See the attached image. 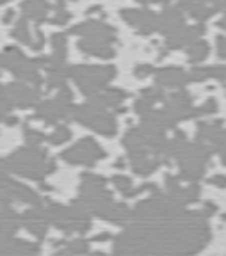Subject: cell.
Instances as JSON below:
<instances>
[{
	"instance_id": "obj_1",
	"label": "cell",
	"mask_w": 226,
	"mask_h": 256,
	"mask_svg": "<svg viewBox=\"0 0 226 256\" xmlns=\"http://www.w3.org/2000/svg\"><path fill=\"white\" fill-rule=\"evenodd\" d=\"M70 75L77 80V84L86 94H94L105 88L116 76V68L112 66H75L70 68Z\"/></svg>"
},
{
	"instance_id": "obj_2",
	"label": "cell",
	"mask_w": 226,
	"mask_h": 256,
	"mask_svg": "<svg viewBox=\"0 0 226 256\" xmlns=\"http://www.w3.org/2000/svg\"><path fill=\"white\" fill-rule=\"evenodd\" d=\"M77 120L89 124V126H93L98 132L107 134V136H112L116 132V123H114L112 118L94 107H80L77 110Z\"/></svg>"
},
{
	"instance_id": "obj_3",
	"label": "cell",
	"mask_w": 226,
	"mask_h": 256,
	"mask_svg": "<svg viewBox=\"0 0 226 256\" xmlns=\"http://www.w3.org/2000/svg\"><path fill=\"white\" fill-rule=\"evenodd\" d=\"M123 20L138 28L141 34H152L157 30L158 14L152 11H141V9H125L122 11Z\"/></svg>"
},
{
	"instance_id": "obj_4",
	"label": "cell",
	"mask_w": 226,
	"mask_h": 256,
	"mask_svg": "<svg viewBox=\"0 0 226 256\" xmlns=\"http://www.w3.org/2000/svg\"><path fill=\"white\" fill-rule=\"evenodd\" d=\"M64 160L68 162H75V164H93L94 160H98L100 156H104V152L96 146V142L91 139H84L80 144H77L75 148H72L70 152H66Z\"/></svg>"
},
{
	"instance_id": "obj_5",
	"label": "cell",
	"mask_w": 226,
	"mask_h": 256,
	"mask_svg": "<svg viewBox=\"0 0 226 256\" xmlns=\"http://www.w3.org/2000/svg\"><path fill=\"white\" fill-rule=\"evenodd\" d=\"M184 27H186V18H184V12L180 8H166L162 14H158L157 30L162 32L164 36L176 34Z\"/></svg>"
},
{
	"instance_id": "obj_6",
	"label": "cell",
	"mask_w": 226,
	"mask_h": 256,
	"mask_svg": "<svg viewBox=\"0 0 226 256\" xmlns=\"http://www.w3.org/2000/svg\"><path fill=\"white\" fill-rule=\"evenodd\" d=\"M72 34H78V36H84V38H94V40L107 41V43H112V41L116 40V32H114L112 27L102 24V22H94V20L77 25V27L72 30Z\"/></svg>"
},
{
	"instance_id": "obj_7",
	"label": "cell",
	"mask_w": 226,
	"mask_h": 256,
	"mask_svg": "<svg viewBox=\"0 0 226 256\" xmlns=\"http://www.w3.org/2000/svg\"><path fill=\"white\" fill-rule=\"evenodd\" d=\"M205 27L202 25H194V27H184L182 30H178L176 34L168 36L166 41V50H178V48H187L190 43L203 36Z\"/></svg>"
},
{
	"instance_id": "obj_8",
	"label": "cell",
	"mask_w": 226,
	"mask_h": 256,
	"mask_svg": "<svg viewBox=\"0 0 226 256\" xmlns=\"http://www.w3.org/2000/svg\"><path fill=\"white\" fill-rule=\"evenodd\" d=\"M4 94L8 100H14L20 107H28V105H34L38 100V91L36 89H30L27 86L20 84H11L4 89Z\"/></svg>"
},
{
	"instance_id": "obj_9",
	"label": "cell",
	"mask_w": 226,
	"mask_h": 256,
	"mask_svg": "<svg viewBox=\"0 0 226 256\" xmlns=\"http://www.w3.org/2000/svg\"><path fill=\"white\" fill-rule=\"evenodd\" d=\"M80 50L84 54H89V56L94 57H102V59H110L114 56V50L110 46V43L102 40H94V38H84V40L78 43Z\"/></svg>"
},
{
	"instance_id": "obj_10",
	"label": "cell",
	"mask_w": 226,
	"mask_h": 256,
	"mask_svg": "<svg viewBox=\"0 0 226 256\" xmlns=\"http://www.w3.org/2000/svg\"><path fill=\"white\" fill-rule=\"evenodd\" d=\"M189 75L182 68H164L157 73V84L162 88H182Z\"/></svg>"
},
{
	"instance_id": "obj_11",
	"label": "cell",
	"mask_w": 226,
	"mask_h": 256,
	"mask_svg": "<svg viewBox=\"0 0 226 256\" xmlns=\"http://www.w3.org/2000/svg\"><path fill=\"white\" fill-rule=\"evenodd\" d=\"M178 8L182 9V11H187L194 20H198V22L208 20L210 16L216 12L214 8H206L203 2H198V0H182Z\"/></svg>"
},
{
	"instance_id": "obj_12",
	"label": "cell",
	"mask_w": 226,
	"mask_h": 256,
	"mask_svg": "<svg viewBox=\"0 0 226 256\" xmlns=\"http://www.w3.org/2000/svg\"><path fill=\"white\" fill-rule=\"evenodd\" d=\"M48 9H50V6L46 4L44 0H27V2L22 6L24 14L27 16V18H30V20L38 22V24H41V22L46 18Z\"/></svg>"
},
{
	"instance_id": "obj_13",
	"label": "cell",
	"mask_w": 226,
	"mask_h": 256,
	"mask_svg": "<svg viewBox=\"0 0 226 256\" xmlns=\"http://www.w3.org/2000/svg\"><path fill=\"white\" fill-rule=\"evenodd\" d=\"M219 78L226 80V66H206V68H192L189 73V80H206Z\"/></svg>"
},
{
	"instance_id": "obj_14",
	"label": "cell",
	"mask_w": 226,
	"mask_h": 256,
	"mask_svg": "<svg viewBox=\"0 0 226 256\" xmlns=\"http://www.w3.org/2000/svg\"><path fill=\"white\" fill-rule=\"evenodd\" d=\"M208 52H210L208 44H206L205 41H200V40H196L194 43H190L189 46H187V54H189L190 62H202L203 59H206Z\"/></svg>"
},
{
	"instance_id": "obj_15",
	"label": "cell",
	"mask_w": 226,
	"mask_h": 256,
	"mask_svg": "<svg viewBox=\"0 0 226 256\" xmlns=\"http://www.w3.org/2000/svg\"><path fill=\"white\" fill-rule=\"evenodd\" d=\"M123 98H125V92L120 91V89H109V91H105L104 94H98L94 98L96 104H104V105H116V104H122Z\"/></svg>"
},
{
	"instance_id": "obj_16",
	"label": "cell",
	"mask_w": 226,
	"mask_h": 256,
	"mask_svg": "<svg viewBox=\"0 0 226 256\" xmlns=\"http://www.w3.org/2000/svg\"><path fill=\"white\" fill-rule=\"evenodd\" d=\"M12 36L16 38V40H20L22 43H25V44H30V46L34 44V38L30 36V32H28L25 20H20V22H18V24H16V28L12 30Z\"/></svg>"
},
{
	"instance_id": "obj_17",
	"label": "cell",
	"mask_w": 226,
	"mask_h": 256,
	"mask_svg": "<svg viewBox=\"0 0 226 256\" xmlns=\"http://www.w3.org/2000/svg\"><path fill=\"white\" fill-rule=\"evenodd\" d=\"M70 20V14L68 11H66V4L64 0H59L57 2V12H56V18H54V24H59V25H64L66 22Z\"/></svg>"
},
{
	"instance_id": "obj_18",
	"label": "cell",
	"mask_w": 226,
	"mask_h": 256,
	"mask_svg": "<svg viewBox=\"0 0 226 256\" xmlns=\"http://www.w3.org/2000/svg\"><path fill=\"white\" fill-rule=\"evenodd\" d=\"M68 137H70V132L66 130L64 126H61L59 130H56V134H54V136H50V140H52L54 144H61V142H64Z\"/></svg>"
},
{
	"instance_id": "obj_19",
	"label": "cell",
	"mask_w": 226,
	"mask_h": 256,
	"mask_svg": "<svg viewBox=\"0 0 226 256\" xmlns=\"http://www.w3.org/2000/svg\"><path fill=\"white\" fill-rule=\"evenodd\" d=\"M218 56L226 60V38L224 36L218 38Z\"/></svg>"
},
{
	"instance_id": "obj_20",
	"label": "cell",
	"mask_w": 226,
	"mask_h": 256,
	"mask_svg": "<svg viewBox=\"0 0 226 256\" xmlns=\"http://www.w3.org/2000/svg\"><path fill=\"white\" fill-rule=\"evenodd\" d=\"M152 72H154V66H150V64H141V66L136 68V75H138L139 78H141V76H148Z\"/></svg>"
},
{
	"instance_id": "obj_21",
	"label": "cell",
	"mask_w": 226,
	"mask_h": 256,
	"mask_svg": "<svg viewBox=\"0 0 226 256\" xmlns=\"http://www.w3.org/2000/svg\"><path fill=\"white\" fill-rule=\"evenodd\" d=\"M8 112H9V105H8V100H0V120L4 116H8Z\"/></svg>"
},
{
	"instance_id": "obj_22",
	"label": "cell",
	"mask_w": 226,
	"mask_h": 256,
	"mask_svg": "<svg viewBox=\"0 0 226 256\" xmlns=\"http://www.w3.org/2000/svg\"><path fill=\"white\" fill-rule=\"evenodd\" d=\"M206 2H212V4H214V9H216V11H218V9L226 8V0H206Z\"/></svg>"
},
{
	"instance_id": "obj_23",
	"label": "cell",
	"mask_w": 226,
	"mask_h": 256,
	"mask_svg": "<svg viewBox=\"0 0 226 256\" xmlns=\"http://www.w3.org/2000/svg\"><path fill=\"white\" fill-rule=\"evenodd\" d=\"M214 184H219V187H224L226 185V178H222V176H218V178H214Z\"/></svg>"
},
{
	"instance_id": "obj_24",
	"label": "cell",
	"mask_w": 226,
	"mask_h": 256,
	"mask_svg": "<svg viewBox=\"0 0 226 256\" xmlns=\"http://www.w3.org/2000/svg\"><path fill=\"white\" fill-rule=\"evenodd\" d=\"M219 27L224 28V30H226V14H224V18H222V20L219 22Z\"/></svg>"
},
{
	"instance_id": "obj_25",
	"label": "cell",
	"mask_w": 226,
	"mask_h": 256,
	"mask_svg": "<svg viewBox=\"0 0 226 256\" xmlns=\"http://www.w3.org/2000/svg\"><path fill=\"white\" fill-rule=\"evenodd\" d=\"M138 2H142V4H150V2H160V0H138Z\"/></svg>"
},
{
	"instance_id": "obj_26",
	"label": "cell",
	"mask_w": 226,
	"mask_h": 256,
	"mask_svg": "<svg viewBox=\"0 0 226 256\" xmlns=\"http://www.w3.org/2000/svg\"><path fill=\"white\" fill-rule=\"evenodd\" d=\"M0 2H8V0H0Z\"/></svg>"
}]
</instances>
